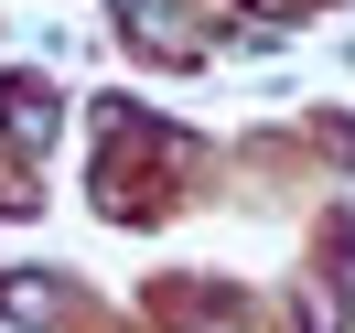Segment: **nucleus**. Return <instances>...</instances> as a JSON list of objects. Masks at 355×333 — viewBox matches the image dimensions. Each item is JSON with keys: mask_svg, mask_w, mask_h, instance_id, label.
I'll return each instance as SVG.
<instances>
[{"mask_svg": "<svg viewBox=\"0 0 355 333\" xmlns=\"http://www.w3.org/2000/svg\"><path fill=\"white\" fill-rule=\"evenodd\" d=\"M130 33H140L151 54H205V33H194L183 0H130Z\"/></svg>", "mask_w": 355, "mask_h": 333, "instance_id": "obj_1", "label": "nucleus"}, {"mask_svg": "<svg viewBox=\"0 0 355 333\" xmlns=\"http://www.w3.org/2000/svg\"><path fill=\"white\" fill-rule=\"evenodd\" d=\"M0 129L22 140V151H44V140H54V97L33 87V75H11V87H0Z\"/></svg>", "mask_w": 355, "mask_h": 333, "instance_id": "obj_2", "label": "nucleus"}, {"mask_svg": "<svg viewBox=\"0 0 355 333\" xmlns=\"http://www.w3.org/2000/svg\"><path fill=\"white\" fill-rule=\"evenodd\" d=\"M0 312H11V323H54V290H33V280H11V290H0Z\"/></svg>", "mask_w": 355, "mask_h": 333, "instance_id": "obj_3", "label": "nucleus"}]
</instances>
